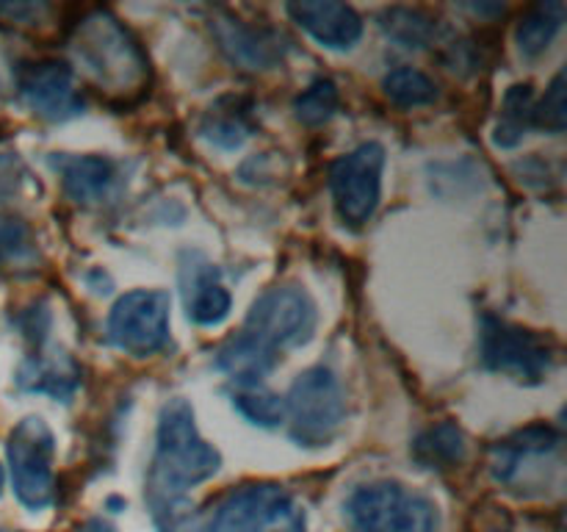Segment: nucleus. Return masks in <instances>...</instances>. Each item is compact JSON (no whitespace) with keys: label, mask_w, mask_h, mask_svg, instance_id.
Wrapping results in <instances>:
<instances>
[{"label":"nucleus","mask_w":567,"mask_h":532,"mask_svg":"<svg viewBox=\"0 0 567 532\" xmlns=\"http://www.w3.org/2000/svg\"><path fill=\"white\" fill-rule=\"evenodd\" d=\"M532 116H535V92H532L529 83H518V86H513L504 94L502 120H498L496 131H493L496 147L509 150L524 142L526 131L532 125Z\"/></svg>","instance_id":"412c9836"},{"label":"nucleus","mask_w":567,"mask_h":532,"mask_svg":"<svg viewBox=\"0 0 567 532\" xmlns=\"http://www.w3.org/2000/svg\"><path fill=\"white\" fill-rule=\"evenodd\" d=\"M280 364V355L271 352L269 347H264L260 341H255L249 332H238L230 341L221 344V349L216 352V369L225 371L236 388L247 386H260L264 377L269 375L275 366Z\"/></svg>","instance_id":"dca6fc26"},{"label":"nucleus","mask_w":567,"mask_h":532,"mask_svg":"<svg viewBox=\"0 0 567 532\" xmlns=\"http://www.w3.org/2000/svg\"><path fill=\"white\" fill-rule=\"evenodd\" d=\"M482 364L524 386H537L551 371L554 349L535 330L509 325L496 316H485L482 319Z\"/></svg>","instance_id":"1a4fd4ad"},{"label":"nucleus","mask_w":567,"mask_h":532,"mask_svg":"<svg viewBox=\"0 0 567 532\" xmlns=\"http://www.w3.org/2000/svg\"><path fill=\"white\" fill-rule=\"evenodd\" d=\"M203 532H308V519L288 488L249 482L216 504Z\"/></svg>","instance_id":"20e7f679"},{"label":"nucleus","mask_w":567,"mask_h":532,"mask_svg":"<svg viewBox=\"0 0 567 532\" xmlns=\"http://www.w3.org/2000/svg\"><path fill=\"white\" fill-rule=\"evenodd\" d=\"M83 532H114V530H111V526H105L103 521H92V524H89Z\"/></svg>","instance_id":"c85d7f7f"},{"label":"nucleus","mask_w":567,"mask_h":532,"mask_svg":"<svg viewBox=\"0 0 567 532\" xmlns=\"http://www.w3.org/2000/svg\"><path fill=\"white\" fill-rule=\"evenodd\" d=\"M61 175V186L75 203H103L114 194L116 164L103 155H64L53 161Z\"/></svg>","instance_id":"2eb2a0df"},{"label":"nucleus","mask_w":567,"mask_h":532,"mask_svg":"<svg viewBox=\"0 0 567 532\" xmlns=\"http://www.w3.org/2000/svg\"><path fill=\"white\" fill-rule=\"evenodd\" d=\"M72 50L83 70L111 92H131L147 78V55L133 33L109 11H94L78 25Z\"/></svg>","instance_id":"f03ea898"},{"label":"nucleus","mask_w":567,"mask_h":532,"mask_svg":"<svg viewBox=\"0 0 567 532\" xmlns=\"http://www.w3.org/2000/svg\"><path fill=\"white\" fill-rule=\"evenodd\" d=\"M352 532H437L441 513L426 493L399 480H374L352 488L343 502Z\"/></svg>","instance_id":"7ed1b4c3"},{"label":"nucleus","mask_w":567,"mask_h":532,"mask_svg":"<svg viewBox=\"0 0 567 532\" xmlns=\"http://www.w3.org/2000/svg\"><path fill=\"white\" fill-rule=\"evenodd\" d=\"M286 11L321 48L349 50L363 37V17L347 3H336V0H299V3H288Z\"/></svg>","instance_id":"4468645a"},{"label":"nucleus","mask_w":567,"mask_h":532,"mask_svg":"<svg viewBox=\"0 0 567 532\" xmlns=\"http://www.w3.org/2000/svg\"><path fill=\"white\" fill-rule=\"evenodd\" d=\"M380 28L388 39L408 50H421L435 37V20L421 9H404V6H391L380 14Z\"/></svg>","instance_id":"4be33fe9"},{"label":"nucleus","mask_w":567,"mask_h":532,"mask_svg":"<svg viewBox=\"0 0 567 532\" xmlns=\"http://www.w3.org/2000/svg\"><path fill=\"white\" fill-rule=\"evenodd\" d=\"M17 386L28 393H48L70 402L81 386V371L66 355H33L17 371Z\"/></svg>","instance_id":"f3484780"},{"label":"nucleus","mask_w":567,"mask_h":532,"mask_svg":"<svg viewBox=\"0 0 567 532\" xmlns=\"http://www.w3.org/2000/svg\"><path fill=\"white\" fill-rule=\"evenodd\" d=\"M219 466V449H214L199 436L192 405L183 397L169 399L158 416L147 491L186 497L194 485L210 480Z\"/></svg>","instance_id":"f257e3e1"},{"label":"nucleus","mask_w":567,"mask_h":532,"mask_svg":"<svg viewBox=\"0 0 567 532\" xmlns=\"http://www.w3.org/2000/svg\"><path fill=\"white\" fill-rule=\"evenodd\" d=\"M37 258V244L25 222L0 216V264L22 266Z\"/></svg>","instance_id":"bb28decb"},{"label":"nucleus","mask_w":567,"mask_h":532,"mask_svg":"<svg viewBox=\"0 0 567 532\" xmlns=\"http://www.w3.org/2000/svg\"><path fill=\"white\" fill-rule=\"evenodd\" d=\"M567 120V103H565V72H559L551 81V86L546 89V98L540 103H535V116H532V125L546 127L551 133H563Z\"/></svg>","instance_id":"cd10ccee"},{"label":"nucleus","mask_w":567,"mask_h":532,"mask_svg":"<svg viewBox=\"0 0 567 532\" xmlns=\"http://www.w3.org/2000/svg\"><path fill=\"white\" fill-rule=\"evenodd\" d=\"M288 432L305 449L330 447L347 419V399L336 371L310 366L293 380L286 397Z\"/></svg>","instance_id":"39448f33"},{"label":"nucleus","mask_w":567,"mask_h":532,"mask_svg":"<svg viewBox=\"0 0 567 532\" xmlns=\"http://www.w3.org/2000/svg\"><path fill=\"white\" fill-rule=\"evenodd\" d=\"M9 477L14 497L22 508L44 510L53 502V460L55 436L42 416H25L17 421L6 441Z\"/></svg>","instance_id":"0eeeda50"},{"label":"nucleus","mask_w":567,"mask_h":532,"mask_svg":"<svg viewBox=\"0 0 567 532\" xmlns=\"http://www.w3.org/2000/svg\"><path fill=\"white\" fill-rule=\"evenodd\" d=\"M150 513L158 532H203L192 502L186 497H172V493L147 491Z\"/></svg>","instance_id":"393cba45"},{"label":"nucleus","mask_w":567,"mask_h":532,"mask_svg":"<svg viewBox=\"0 0 567 532\" xmlns=\"http://www.w3.org/2000/svg\"><path fill=\"white\" fill-rule=\"evenodd\" d=\"M17 92L33 114L48 122H66L83 114V98L75 89V72L64 61H37L22 70Z\"/></svg>","instance_id":"9b49d317"},{"label":"nucleus","mask_w":567,"mask_h":532,"mask_svg":"<svg viewBox=\"0 0 567 532\" xmlns=\"http://www.w3.org/2000/svg\"><path fill=\"white\" fill-rule=\"evenodd\" d=\"M382 172L385 147L380 142H363L332 164L330 188L343 225L360 227L374 216L382 197Z\"/></svg>","instance_id":"9d476101"},{"label":"nucleus","mask_w":567,"mask_h":532,"mask_svg":"<svg viewBox=\"0 0 567 532\" xmlns=\"http://www.w3.org/2000/svg\"><path fill=\"white\" fill-rule=\"evenodd\" d=\"M565 22V6L559 0L551 3H537L520 17L518 31H515V42H518L520 55L526 59H537L540 53H546L548 44L554 42V37L559 33Z\"/></svg>","instance_id":"6ab92c4d"},{"label":"nucleus","mask_w":567,"mask_h":532,"mask_svg":"<svg viewBox=\"0 0 567 532\" xmlns=\"http://www.w3.org/2000/svg\"><path fill=\"white\" fill-rule=\"evenodd\" d=\"M181 286L186 316L199 327H216L230 316V291L221 286V275L205 255L186 253L181 264Z\"/></svg>","instance_id":"f8f14e48"},{"label":"nucleus","mask_w":567,"mask_h":532,"mask_svg":"<svg viewBox=\"0 0 567 532\" xmlns=\"http://www.w3.org/2000/svg\"><path fill=\"white\" fill-rule=\"evenodd\" d=\"M210 33L219 42L221 53L230 59V64L249 72L271 70L277 61H282V44L275 31L247 25L236 17L219 14L210 20Z\"/></svg>","instance_id":"ddd939ff"},{"label":"nucleus","mask_w":567,"mask_h":532,"mask_svg":"<svg viewBox=\"0 0 567 532\" xmlns=\"http://www.w3.org/2000/svg\"><path fill=\"white\" fill-rule=\"evenodd\" d=\"M493 532H504V530H493Z\"/></svg>","instance_id":"7c9ffc66"},{"label":"nucleus","mask_w":567,"mask_h":532,"mask_svg":"<svg viewBox=\"0 0 567 532\" xmlns=\"http://www.w3.org/2000/svg\"><path fill=\"white\" fill-rule=\"evenodd\" d=\"M233 408H236L249 424L266 427V430L280 427L282 421H286V399L264 386L236 388V391H233Z\"/></svg>","instance_id":"5701e85b"},{"label":"nucleus","mask_w":567,"mask_h":532,"mask_svg":"<svg viewBox=\"0 0 567 532\" xmlns=\"http://www.w3.org/2000/svg\"><path fill=\"white\" fill-rule=\"evenodd\" d=\"M3 482H6V474H3V466H0V493H3Z\"/></svg>","instance_id":"c756f323"},{"label":"nucleus","mask_w":567,"mask_h":532,"mask_svg":"<svg viewBox=\"0 0 567 532\" xmlns=\"http://www.w3.org/2000/svg\"><path fill=\"white\" fill-rule=\"evenodd\" d=\"M316 327H319V308L302 286L266 288L244 321V332L277 355L305 347L316 336Z\"/></svg>","instance_id":"423d86ee"},{"label":"nucleus","mask_w":567,"mask_h":532,"mask_svg":"<svg viewBox=\"0 0 567 532\" xmlns=\"http://www.w3.org/2000/svg\"><path fill=\"white\" fill-rule=\"evenodd\" d=\"M252 131L255 125L249 120V105L238 98H221L219 103L210 105L199 125V133L221 150H238L252 136Z\"/></svg>","instance_id":"a211bd4d"},{"label":"nucleus","mask_w":567,"mask_h":532,"mask_svg":"<svg viewBox=\"0 0 567 532\" xmlns=\"http://www.w3.org/2000/svg\"><path fill=\"white\" fill-rule=\"evenodd\" d=\"M413 454L426 469H452L465 460V436L452 421H441L437 427L421 432L413 443Z\"/></svg>","instance_id":"aec40b11"},{"label":"nucleus","mask_w":567,"mask_h":532,"mask_svg":"<svg viewBox=\"0 0 567 532\" xmlns=\"http://www.w3.org/2000/svg\"><path fill=\"white\" fill-rule=\"evenodd\" d=\"M169 310L172 299L166 291H138L125 294L111 308L105 332L116 349L133 358H150L169 344Z\"/></svg>","instance_id":"6e6552de"},{"label":"nucleus","mask_w":567,"mask_h":532,"mask_svg":"<svg viewBox=\"0 0 567 532\" xmlns=\"http://www.w3.org/2000/svg\"><path fill=\"white\" fill-rule=\"evenodd\" d=\"M382 89L388 98L404 109H415V105H430L437 100V86L426 72L413 70V66H399V70L388 72L382 78Z\"/></svg>","instance_id":"b1692460"},{"label":"nucleus","mask_w":567,"mask_h":532,"mask_svg":"<svg viewBox=\"0 0 567 532\" xmlns=\"http://www.w3.org/2000/svg\"><path fill=\"white\" fill-rule=\"evenodd\" d=\"M338 103H341V98H338L336 83L327 81V78H319V81L310 83V86L293 100V116L308 127L324 125V122H330L332 116H336Z\"/></svg>","instance_id":"a878e982"}]
</instances>
